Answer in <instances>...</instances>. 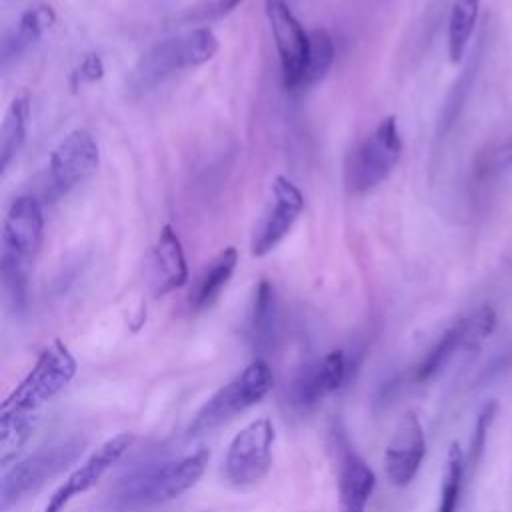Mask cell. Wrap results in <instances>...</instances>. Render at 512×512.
I'll return each mask as SVG.
<instances>
[{"mask_svg": "<svg viewBox=\"0 0 512 512\" xmlns=\"http://www.w3.org/2000/svg\"><path fill=\"white\" fill-rule=\"evenodd\" d=\"M44 236L42 206L34 196H18L4 218L0 240V274L16 312L26 308L28 280Z\"/></svg>", "mask_w": 512, "mask_h": 512, "instance_id": "obj_1", "label": "cell"}, {"mask_svg": "<svg viewBox=\"0 0 512 512\" xmlns=\"http://www.w3.org/2000/svg\"><path fill=\"white\" fill-rule=\"evenodd\" d=\"M218 52V38L210 28H194L186 34L164 38L152 44L132 66L126 78V90L142 96L160 86L174 72L196 68L212 60Z\"/></svg>", "mask_w": 512, "mask_h": 512, "instance_id": "obj_2", "label": "cell"}, {"mask_svg": "<svg viewBox=\"0 0 512 512\" xmlns=\"http://www.w3.org/2000/svg\"><path fill=\"white\" fill-rule=\"evenodd\" d=\"M210 452L200 448L178 460L162 462L128 476L114 496V506L122 512L148 510L166 504L190 490L204 474Z\"/></svg>", "mask_w": 512, "mask_h": 512, "instance_id": "obj_3", "label": "cell"}, {"mask_svg": "<svg viewBox=\"0 0 512 512\" xmlns=\"http://www.w3.org/2000/svg\"><path fill=\"white\" fill-rule=\"evenodd\" d=\"M86 442L80 438H68L52 446H44L24 460L16 462L4 472L0 484V508L6 510L12 504L36 494L44 484L70 468L84 452Z\"/></svg>", "mask_w": 512, "mask_h": 512, "instance_id": "obj_4", "label": "cell"}, {"mask_svg": "<svg viewBox=\"0 0 512 512\" xmlns=\"http://www.w3.org/2000/svg\"><path fill=\"white\" fill-rule=\"evenodd\" d=\"M272 384L274 376L270 366L260 358L252 360L234 380H230L216 394H212L208 402L196 412L194 420L188 426V436L204 434L228 422L246 408L258 404L272 390Z\"/></svg>", "mask_w": 512, "mask_h": 512, "instance_id": "obj_5", "label": "cell"}, {"mask_svg": "<svg viewBox=\"0 0 512 512\" xmlns=\"http://www.w3.org/2000/svg\"><path fill=\"white\" fill-rule=\"evenodd\" d=\"M76 374V360L60 340L48 344L26 378L2 402V412H36L52 400Z\"/></svg>", "mask_w": 512, "mask_h": 512, "instance_id": "obj_6", "label": "cell"}, {"mask_svg": "<svg viewBox=\"0 0 512 512\" xmlns=\"http://www.w3.org/2000/svg\"><path fill=\"white\" fill-rule=\"evenodd\" d=\"M402 156V136L394 116H386L350 154L346 164V184L350 192L364 194L380 186Z\"/></svg>", "mask_w": 512, "mask_h": 512, "instance_id": "obj_7", "label": "cell"}, {"mask_svg": "<svg viewBox=\"0 0 512 512\" xmlns=\"http://www.w3.org/2000/svg\"><path fill=\"white\" fill-rule=\"evenodd\" d=\"M100 164V150L86 128L68 132L50 152L46 166L44 194L50 200L66 196L86 182Z\"/></svg>", "mask_w": 512, "mask_h": 512, "instance_id": "obj_8", "label": "cell"}, {"mask_svg": "<svg viewBox=\"0 0 512 512\" xmlns=\"http://www.w3.org/2000/svg\"><path fill=\"white\" fill-rule=\"evenodd\" d=\"M274 426L268 418H258L246 424L230 442L224 470L234 486L258 484L272 466Z\"/></svg>", "mask_w": 512, "mask_h": 512, "instance_id": "obj_9", "label": "cell"}, {"mask_svg": "<svg viewBox=\"0 0 512 512\" xmlns=\"http://www.w3.org/2000/svg\"><path fill=\"white\" fill-rule=\"evenodd\" d=\"M264 10L278 50L284 86L300 88L308 64L310 32L304 30L286 0H264Z\"/></svg>", "mask_w": 512, "mask_h": 512, "instance_id": "obj_10", "label": "cell"}, {"mask_svg": "<svg viewBox=\"0 0 512 512\" xmlns=\"http://www.w3.org/2000/svg\"><path fill=\"white\" fill-rule=\"evenodd\" d=\"M304 208V196L286 176L272 180V202L254 228L250 252L252 256H266L272 252L292 230Z\"/></svg>", "mask_w": 512, "mask_h": 512, "instance_id": "obj_11", "label": "cell"}, {"mask_svg": "<svg viewBox=\"0 0 512 512\" xmlns=\"http://www.w3.org/2000/svg\"><path fill=\"white\" fill-rule=\"evenodd\" d=\"M494 326H496V316L490 306H482L470 316L460 318L440 336V340L430 348V352L416 366L414 380L426 382L428 378H432L454 356L456 350L476 348L486 336L492 334Z\"/></svg>", "mask_w": 512, "mask_h": 512, "instance_id": "obj_12", "label": "cell"}, {"mask_svg": "<svg viewBox=\"0 0 512 512\" xmlns=\"http://www.w3.org/2000/svg\"><path fill=\"white\" fill-rule=\"evenodd\" d=\"M426 436L416 412L408 410L398 420L384 452V468L390 484L408 486L424 460Z\"/></svg>", "mask_w": 512, "mask_h": 512, "instance_id": "obj_13", "label": "cell"}, {"mask_svg": "<svg viewBox=\"0 0 512 512\" xmlns=\"http://www.w3.org/2000/svg\"><path fill=\"white\" fill-rule=\"evenodd\" d=\"M134 436L128 432L116 434L106 440L86 462H82L66 482L52 494L42 512H64L66 504L74 498L96 486V482L122 458V454L132 446Z\"/></svg>", "mask_w": 512, "mask_h": 512, "instance_id": "obj_14", "label": "cell"}, {"mask_svg": "<svg viewBox=\"0 0 512 512\" xmlns=\"http://www.w3.org/2000/svg\"><path fill=\"white\" fill-rule=\"evenodd\" d=\"M346 374L344 354L340 350L328 352L322 360L306 366L290 386V402L300 408L308 410L316 406L326 394L340 388Z\"/></svg>", "mask_w": 512, "mask_h": 512, "instance_id": "obj_15", "label": "cell"}, {"mask_svg": "<svg viewBox=\"0 0 512 512\" xmlns=\"http://www.w3.org/2000/svg\"><path fill=\"white\" fill-rule=\"evenodd\" d=\"M374 486V470L350 446H342L338 468L340 512H366V504Z\"/></svg>", "mask_w": 512, "mask_h": 512, "instance_id": "obj_16", "label": "cell"}, {"mask_svg": "<svg viewBox=\"0 0 512 512\" xmlns=\"http://www.w3.org/2000/svg\"><path fill=\"white\" fill-rule=\"evenodd\" d=\"M188 280V266L178 234L170 224H164L154 246V290L164 296Z\"/></svg>", "mask_w": 512, "mask_h": 512, "instance_id": "obj_17", "label": "cell"}, {"mask_svg": "<svg viewBox=\"0 0 512 512\" xmlns=\"http://www.w3.org/2000/svg\"><path fill=\"white\" fill-rule=\"evenodd\" d=\"M250 336L258 350H270L278 338V298L272 282L260 280L250 312Z\"/></svg>", "mask_w": 512, "mask_h": 512, "instance_id": "obj_18", "label": "cell"}, {"mask_svg": "<svg viewBox=\"0 0 512 512\" xmlns=\"http://www.w3.org/2000/svg\"><path fill=\"white\" fill-rule=\"evenodd\" d=\"M56 20V14L52 6L48 4H36L30 6L18 20V24L6 34L2 40V62L6 64L8 60L16 58L22 54L28 46H32Z\"/></svg>", "mask_w": 512, "mask_h": 512, "instance_id": "obj_19", "label": "cell"}, {"mask_svg": "<svg viewBox=\"0 0 512 512\" xmlns=\"http://www.w3.org/2000/svg\"><path fill=\"white\" fill-rule=\"evenodd\" d=\"M30 126V98L16 96L4 114L0 126V172L4 174L16 154L22 150L26 142Z\"/></svg>", "mask_w": 512, "mask_h": 512, "instance_id": "obj_20", "label": "cell"}, {"mask_svg": "<svg viewBox=\"0 0 512 512\" xmlns=\"http://www.w3.org/2000/svg\"><path fill=\"white\" fill-rule=\"evenodd\" d=\"M236 264H238V250L234 246L224 248L216 256V260L210 264V268L200 278V282L196 286V292L192 296V304H194L196 310L208 308L218 298L222 288L232 278V274L236 270Z\"/></svg>", "mask_w": 512, "mask_h": 512, "instance_id": "obj_21", "label": "cell"}, {"mask_svg": "<svg viewBox=\"0 0 512 512\" xmlns=\"http://www.w3.org/2000/svg\"><path fill=\"white\" fill-rule=\"evenodd\" d=\"M480 0H454L448 18V56L450 62H460L470 44Z\"/></svg>", "mask_w": 512, "mask_h": 512, "instance_id": "obj_22", "label": "cell"}, {"mask_svg": "<svg viewBox=\"0 0 512 512\" xmlns=\"http://www.w3.org/2000/svg\"><path fill=\"white\" fill-rule=\"evenodd\" d=\"M38 426L36 412H2L0 414V462L12 460L28 442Z\"/></svg>", "mask_w": 512, "mask_h": 512, "instance_id": "obj_23", "label": "cell"}, {"mask_svg": "<svg viewBox=\"0 0 512 512\" xmlns=\"http://www.w3.org/2000/svg\"><path fill=\"white\" fill-rule=\"evenodd\" d=\"M464 452L458 442H452L446 454V466H444V476H442V486H440V502H438V512H456L458 498H460V488H462V478H464Z\"/></svg>", "mask_w": 512, "mask_h": 512, "instance_id": "obj_24", "label": "cell"}, {"mask_svg": "<svg viewBox=\"0 0 512 512\" xmlns=\"http://www.w3.org/2000/svg\"><path fill=\"white\" fill-rule=\"evenodd\" d=\"M334 54H336V50H334L332 36L322 28H314L310 32L308 64H306L300 86H312L318 80H322L334 62Z\"/></svg>", "mask_w": 512, "mask_h": 512, "instance_id": "obj_25", "label": "cell"}, {"mask_svg": "<svg viewBox=\"0 0 512 512\" xmlns=\"http://www.w3.org/2000/svg\"><path fill=\"white\" fill-rule=\"evenodd\" d=\"M496 402L490 400L482 406L478 418H476V426H474V432H472V440H470V460L468 464L470 466H476L480 456H482V450H484V444H486V434H488V428L494 420V414H496Z\"/></svg>", "mask_w": 512, "mask_h": 512, "instance_id": "obj_26", "label": "cell"}, {"mask_svg": "<svg viewBox=\"0 0 512 512\" xmlns=\"http://www.w3.org/2000/svg\"><path fill=\"white\" fill-rule=\"evenodd\" d=\"M104 76V62L98 54H88L82 58V62L74 68L72 72V86H84V84H92L98 82Z\"/></svg>", "mask_w": 512, "mask_h": 512, "instance_id": "obj_27", "label": "cell"}, {"mask_svg": "<svg viewBox=\"0 0 512 512\" xmlns=\"http://www.w3.org/2000/svg\"><path fill=\"white\" fill-rule=\"evenodd\" d=\"M238 4H242V0H214L212 4L204 6L196 18L200 20H210V18H222L226 14H230Z\"/></svg>", "mask_w": 512, "mask_h": 512, "instance_id": "obj_28", "label": "cell"}]
</instances>
